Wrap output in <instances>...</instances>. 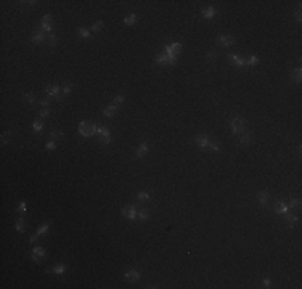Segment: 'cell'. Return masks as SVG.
Segmentation results:
<instances>
[{
    "label": "cell",
    "mask_w": 302,
    "mask_h": 289,
    "mask_svg": "<svg viewBox=\"0 0 302 289\" xmlns=\"http://www.w3.org/2000/svg\"><path fill=\"white\" fill-rule=\"evenodd\" d=\"M15 228H16V231H20V233H23L26 230V225H24V220L23 218H20V220H16V225H15Z\"/></svg>",
    "instance_id": "obj_26"
},
{
    "label": "cell",
    "mask_w": 302,
    "mask_h": 289,
    "mask_svg": "<svg viewBox=\"0 0 302 289\" xmlns=\"http://www.w3.org/2000/svg\"><path fill=\"white\" fill-rule=\"evenodd\" d=\"M16 211H18V212H20V214H24V212L27 211V209H26V202H24V201H21V202H20V206H18V209H16Z\"/></svg>",
    "instance_id": "obj_39"
},
{
    "label": "cell",
    "mask_w": 302,
    "mask_h": 289,
    "mask_svg": "<svg viewBox=\"0 0 302 289\" xmlns=\"http://www.w3.org/2000/svg\"><path fill=\"white\" fill-rule=\"evenodd\" d=\"M137 15H129L127 18H125V20H124V24H127V26H132L133 24V23H135L137 21Z\"/></svg>",
    "instance_id": "obj_27"
},
{
    "label": "cell",
    "mask_w": 302,
    "mask_h": 289,
    "mask_svg": "<svg viewBox=\"0 0 302 289\" xmlns=\"http://www.w3.org/2000/svg\"><path fill=\"white\" fill-rule=\"evenodd\" d=\"M116 111H117V106H116V105H113V103H111V105L108 106V108H106V109L103 111V114L106 116V117H113V116L116 114Z\"/></svg>",
    "instance_id": "obj_18"
},
{
    "label": "cell",
    "mask_w": 302,
    "mask_h": 289,
    "mask_svg": "<svg viewBox=\"0 0 302 289\" xmlns=\"http://www.w3.org/2000/svg\"><path fill=\"white\" fill-rule=\"evenodd\" d=\"M77 34L82 37V39H90V31L85 29V27H79L77 29Z\"/></svg>",
    "instance_id": "obj_23"
},
{
    "label": "cell",
    "mask_w": 302,
    "mask_h": 289,
    "mask_svg": "<svg viewBox=\"0 0 302 289\" xmlns=\"http://www.w3.org/2000/svg\"><path fill=\"white\" fill-rule=\"evenodd\" d=\"M98 135L101 137V141H103V144H109V143H111V133H109L108 127H100Z\"/></svg>",
    "instance_id": "obj_9"
},
{
    "label": "cell",
    "mask_w": 302,
    "mask_h": 289,
    "mask_svg": "<svg viewBox=\"0 0 302 289\" xmlns=\"http://www.w3.org/2000/svg\"><path fill=\"white\" fill-rule=\"evenodd\" d=\"M32 129H34V132H40V130L44 129V124L42 122H34L32 124Z\"/></svg>",
    "instance_id": "obj_38"
},
{
    "label": "cell",
    "mask_w": 302,
    "mask_h": 289,
    "mask_svg": "<svg viewBox=\"0 0 302 289\" xmlns=\"http://www.w3.org/2000/svg\"><path fill=\"white\" fill-rule=\"evenodd\" d=\"M90 130H92V135H98V130H100V127L96 124H92L90 125Z\"/></svg>",
    "instance_id": "obj_42"
},
{
    "label": "cell",
    "mask_w": 302,
    "mask_h": 289,
    "mask_svg": "<svg viewBox=\"0 0 302 289\" xmlns=\"http://www.w3.org/2000/svg\"><path fill=\"white\" fill-rule=\"evenodd\" d=\"M294 18H296V21H299V23H300V20H302V13H300V10H297V11L294 13Z\"/></svg>",
    "instance_id": "obj_47"
},
{
    "label": "cell",
    "mask_w": 302,
    "mask_h": 289,
    "mask_svg": "<svg viewBox=\"0 0 302 289\" xmlns=\"http://www.w3.org/2000/svg\"><path fill=\"white\" fill-rule=\"evenodd\" d=\"M39 116H40V117H47V116H50V109H48V108H44V109L39 113Z\"/></svg>",
    "instance_id": "obj_43"
},
{
    "label": "cell",
    "mask_w": 302,
    "mask_h": 289,
    "mask_svg": "<svg viewBox=\"0 0 302 289\" xmlns=\"http://www.w3.org/2000/svg\"><path fill=\"white\" fill-rule=\"evenodd\" d=\"M68 270V265H64V263H58V265H55L53 267V270H52V273H55V275H63L64 272Z\"/></svg>",
    "instance_id": "obj_19"
},
{
    "label": "cell",
    "mask_w": 302,
    "mask_h": 289,
    "mask_svg": "<svg viewBox=\"0 0 302 289\" xmlns=\"http://www.w3.org/2000/svg\"><path fill=\"white\" fill-rule=\"evenodd\" d=\"M44 40H45V34H44V31H35V32H34V35H32V42H34L35 45H39V44H42Z\"/></svg>",
    "instance_id": "obj_15"
},
{
    "label": "cell",
    "mask_w": 302,
    "mask_h": 289,
    "mask_svg": "<svg viewBox=\"0 0 302 289\" xmlns=\"http://www.w3.org/2000/svg\"><path fill=\"white\" fill-rule=\"evenodd\" d=\"M285 215L288 217V222H289L288 225H289V227H292V225H294V223H296L297 220H299V217H297V215H291L289 212H288V214H285Z\"/></svg>",
    "instance_id": "obj_29"
},
{
    "label": "cell",
    "mask_w": 302,
    "mask_h": 289,
    "mask_svg": "<svg viewBox=\"0 0 302 289\" xmlns=\"http://www.w3.org/2000/svg\"><path fill=\"white\" fill-rule=\"evenodd\" d=\"M48 228H50V223H45V225L39 227V230H37V233H35V235H37V236L44 235V233H47V231H48Z\"/></svg>",
    "instance_id": "obj_31"
},
{
    "label": "cell",
    "mask_w": 302,
    "mask_h": 289,
    "mask_svg": "<svg viewBox=\"0 0 302 289\" xmlns=\"http://www.w3.org/2000/svg\"><path fill=\"white\" fill-rule=\"evenodd\" d=\"M275 212H276V214H283V215H285V214L289 212V207H288V204H285L283 201H280V202L275 204Z\"/></svg>",
    "instance_id": "obj_14"
},
{
    "label": "cell",
    "mask_w": 302,
    "mask_h": 289,
    "mask_svg": "<svg viewBox=\"0 0 302 289\" xmlns=\"http://www.w3.org/2000/svg\"><path fill=\"white\" fill-rule=\"evenodd\" d=\"M259 56H255V55H252V56H249L248 59H246V66H255V64H259Z\"/></svg>",
    "instance_id": "obj_22"
},
{
    "label": "cell",
    "mask_w": 302,
    "mask_h": 289,
    "mask_svg": "<svg viewBox=\"0 0 302 289\" xmlns=\"http://www.w3.org/2000/svg\"><path fill=\"white\" fill-rule=\"evenodd\" d=\"M257 199H259V202H261L262 206H267L268 204V193L267 191H261V193L257 194Z\"/></svg>",
    "instance_id": "obj_20"
},
{
    "label": "cell",
    "mask_w": 302,
    "mask_h": 289,
    "mask_svg": "<svg viewBox=\"0 0 302 289\" xmlns=\"http://www.w3.org/2000/svg\"><path fill=\"white\" fill-rule=\"evenodd\" d=\"M209 148H211L212 151H215V153H219V151H220V144H219V143H215V141H209Z\"/></svg>",
    "instance_id": "obj_37"
},
{
    "label": "cell",
    "mask_w": 302,
    "mask_h": 289,
    "mask_svg": "<svg viewBox=\"0 0 302 289\" xmlns=\"http://www.w3.org/2000/svg\"><path fill=\"white\" fill-rule=\"evenodd\" d=\"M230 59H231V61H233L238 68L246 66V59H244V58H241V56H238V55H235V53H231V55H230Z\"/></svg>",
    "instance_id": "obj_16"
},
{
    "label": "cell",
    "mask_w": 302,
    "mask_h": 289,
    "mask_svg": "<svg viewBox=\"0 0 302 289\" xmlns=\"http://www.w3.org/2000/svg\"><path fill=\"white\" fill-rule=\"evenodd\" d=\"M125 101V96L124 95H117V96H114V100H113V105H116V106H120Z\"/></svg>",
    "instance_id": "obj_30"
},
{
    "label": "cell",
    "mask_w": 302,
    "mask_h": 289,
    "mask_svg": "<svg viewBox=\"0 0 302 289\" xmlns=\"http://www.w3.org/2000/svg\"><path fill=\"white\" fill-rule=\"evenodd\" d=\"M45 255H47V252H45L44 248L32 249V260H35V262H42V259H45Z\"/></svg>",
    "instance_id": "obj_8"
},
{
    "label": "cell",
    "mask_w": 302,
    "mask_h": 289,
    "mask_svg": "<svg viewBox=\"0 0 302 289\" xmlns=\"http://www.w3.org/2000/svg\"><path fill=\"white\" fill-rule=\"evenodd\" d=\"M262 287H272V281H270V279H264V281H262Z\"/></svg>",
    "instance_id": "obj_45"
},
{
    "label": "cell",
    "mask_w": 302,
    "mask_h": 289,
    "mask_svg": "<svg viewBox=\"0 0 302 289\" xmlns=\"http://www.w3.org/2000/svg\"><path fill=\"white\" fill-rule=\"evenodd\" d=\"M72 88H74V85H72V84H64V85H63V95H68V93H71V90H72Z\"/></svg>",
    "instance_id": "obj_34"
},
{
    "label": "cell",
    "mask_w": 302,
    "mask_h": 289,
    "mask_svg": "<svg viewBox=\"0 0 302 289\" xmlns=\"http://www.w3.org/2000/svg\"><path fill=\"white\" fill-rule=\"evenodd\" d=\"M47 42H48L50 47H55V45H56V42H58V39H56V35H55L53 32H50L48 37H47Z\"/></svg>",
    "instance_id": "obj_25"
},
{
    "label": "cell",
    "mask_w": 302,
    "mask_h": 289,
    "mask_svg": "<svg viewBox=\"0 0 302 289\" xmlns=\"http://www.w3.org/2000/svg\"><path fill=\"white\" fill-rule=\"evenodd\" d=\"M206 58L211 59V61H212V59H215L217 58V52H212V50H211V52H207L206 53Z\"/></svg>",
    "instance_id": "obj_41"
},
{
    "label": "cell",
    "mask_w": 302,
    "mask_h": 289,
    "mask_svg": "<svg viewBox=\"0 0 302 289\" xmlns=\"http://www.w3.org/2000/svg\"><path fill=\"white\" fill-rule=\"evenodd\" d=\"M42 29L44 31H52V24H47V23H42Z\"/></svg>",
    "instance_id": "obj_46"
},
{
    "label": "cell",
    "mask_w": 302,
    "mask_h": 289,
    "mask_svg": "<svg viewBox=\"0 0 302 289\" xmlns=\"http://www.w3.org/2000/svg\"><path fill=\"white\" fill-rule=\"evenodd\" d=\"M140 272L138 270H135V268H130V270H127V272L124 273V278L127 279V281H130V283H135V281H138L140 279Z\"/></svg>",
    "instance_id": "obj_7"
},
{
    "label": "cell",
    "mask_w": 302,
    "mask_h": 289,
    "mask_svg": "<svg viewBox=\"0 0 302 289\" xmlns=\"http://www.w3.org/2000/svg\"><path fill=\"white\" fill-rule=\"evenodd\" d=\"M215 8L214 7H206V8H203V11H201V15H203V18H206V20H212L214 16H215Z\"/></svg>",
    "instance_id": "obj_13"
},
{
    "label": "cell",
    "mask_w": 302,
    "mask_h": 289,
    "mask_svg": "<svg viewBox=\"0 0 302 289\" xmlns=\"http://www.w3.org/2000/svg\"><path fill=\"white\" fill-rule=\"evenodd\" d=\"M45 148H47V150H50V151H53L55 148H56V143H55V141H48L47 144H45Z\"/></svg>",
    "instance_id": "obj_44"
},
{
    "label": "cell",
    "mask_w": 302,
    "mask_h": 289,
    "mask_svg": "<svg viewBox=\"0 0 302 289\" xmlns=\"http://www.w3.org/2000/svg\"><path fill=\"white\" fill-rule=\"evenodd\" d=\"M37 239H39V236H37V235H32L29 241H31V243H34V241H37Z\"/></svg>",
    "instance_id": "obj_50"
},
{
    "label": "cell",
    "mask_w": 302,
    "mask_h": 289,
    "mask_svg": "<svg viewBox=\"0 0 302 289\" xmlns=\"http://www.w3.org/2000/svg\"><path fill=\"white\" fill-rule=\"evenodd\" d=\"M180 52H182V44H180V42H174V44L164 47L166 55H174V56H177V55H180Z\"/></svg>",
    "instance_id": "obj_2"
},
{
    "label": "cell",
    "mask_w": 302,
    "mask_h": 289,
    "mask_svg": "<svg viewBox=\"0 0 302 289\" xmlns=\"http://www.w3.org/2000/svg\"><path fill=\"white\" fill-rule=\"evenodd\" d=\"M39 103L44 106V108H47V106H50V100H40Z\"/></svg>",
    "instance_id": "obj_48"
},
{
    "label": "cell",
    "mask_w": 302,
    "mask_h": 289,
    "mask_svg": "<svg viewBox=\"0 0 302 289\" xmlns=\"http://www.w3.org/2000/svg\"><path fill=\"white\" fill-rule=\"evenodd\" d=\"M244 129V120L241 117H233L231 119V132L233 133H243Z\"/></svg>",
    "instance_id": "obj_5"
},
{
    "label": "cell",
    "mask_w": 302,
    "mask_h": 289,
    "mask_svg": "<svg viewBox=\"0 0 302 289\" xmlns=\"http://www.w3.org/2000/svg\"><path fill=\"white\" fill-rule=\"evenodd\" d=\"M251 141V135L249 133H243V135H241V138H239V143L241 144H248Z\"/></svg>",
    "instance_id": "obj_33"
},
{
    "label": "cell",
    "mask_w": 302,
    "mask_h": 289,
    "mask_svg": "<svg viewBox=\"0 0 302 289\" xmlns=\"http://www.w3.org/2000/svg\"><path fill=\"white\" fill-rule=\"evenodd\" d=\"M137 199H138V201H142V202H146V201H150V199H151V194L146 193V191H138V193H137Z\"/></svg>",
    "instance_id": "obj_21"
},
{
    "label": "cell",
    "mask_w": 302,
    "mask_h": 289,
    "mask_svg": "<svg viewBox=\"0 0 302 289\" xmlns=\"http://www.w3.org/2000/svg\"><path fill=\"white\" fill-rule=\"evenodd\" d=\"M122 214L129 218V220H135V218L138 217V209L135 206H130V204H129V206L122 207Z\"/></svg>",
    "instance_id": "obj_4"
},
{
    "label": "cell",
    "mask_w": 302,
    "mask_h": 289,
    "mask_svg": "<svg viewBox=\"0 0 302 289\" xmlns=\"http://www.w3.org/2000/svg\"><path fill=\"white\" fill-rule=\"evenodd\" d=\"M8 137H11V132H5L2 135V144H7L8 143Z\"/></svg>",
    "instance_id": "obj_40"
},
{
    "label": "cell",
    "mask_w": 302,
    "mask_h": 289,
    "mask_svg": "<svg viewBox=\"0 0 302 289\" xmlns=\"http://www.w3.org/2000/svg\"><path fill=\"white\" fill-rule=\"evenodd\" d=\"M178 61L177 56H174V55H166V53H159L156 56V63L157 64H175Z\"/></svg>",
    "instance_id": "obj_1"
},
{
    "label": "cell",
    "mask_w": 302,
    "mask_h": 289,
    "mask_svg": "<svg viewBox=\"0 0 302 289\" xmlns=\"http://www.w3.org/2000/svg\"><path fill=\"white\" fill-rule=\"evenodd\" d=\"M79 133H81L82 137H92L90 125H87V122H81L79 124Z\"/></svg>",
    "instance_id": "obj_12"
},
{
    "label": "cell",
    "mask_w": 302,
    "mask_h": 289,
    "mask_svg": "<svg viewBox=\"0 0 302 289\" xmlns=\"http://www.w3.org/2000/svg\"><path fill=\"white\" fill-rule=\"evenodd\" d=\"M148 150H150V146H148V143L146 141H143V143H140L138 144V148H137V151H135V156L137 157H143L148 153Z\"/></svg>",
    "instance_id": "obj_11"
},
{
    "label": "cell",
    "mask_w": 302,
    "mask_h": 289,
    "mask_svg": "<svg viewBox=\"0 0 302 289\" xmlns=\"http://www.w3.org/2000/svg\"><path fill=\"white\" fill-rule=\"evenodd\" d=\"M215 42H217L220 47H230V45L235 44V39H233L231 35H228V34H222V35H219V37L215 39Z\"/></svg>",
    "instance_id": "obj_6"
},
{
    "label": "cell",
    "mask_w": 302,
    "mask_h": 289,
    "mask_svg": "<svg viewBox=\"0 0 302 289\" xmlns=\"http://www.w3.org/2000/svg\"><path fill=\"white\" fill-rule=\"evenodd\" d=\"M103 26H105V23L100 20V21L93 23V26H92V31H93V32H100L101 29H103Z\"/></svg>",
    "instance_id": "obj_28"
},
{
    "label": "cell",
    "mask_w": 302,
    "mask_h": 289,
    "mask_svg": "<svg viewBox=\"0 0 302 289\" xmlns=\"http://www.w3.org/2000/svg\"><path fill=\"white\" fill-rule=\"evenodd\" d=\"M291 81L296 82V84H299L302 81V69L300 68H296L294 71L291 72Z\"/></svg>",
    "instance_id": "obj_17"
},
{
    "label": "cell",
    "mask_w": 302,
    "mask_h": 289,
    "mask_svg": "<svg viewBox=\"0 0 302 289\" xmlns=\"http://www.w3.org/2000/svg\"><path fill=\"white\" fill-rule=\"evenodd\" d=\"M59 92H61V87H59V85H48V87H45V93L48 95V98H55V100L61 101L63 98L58 95Z\"/></svg>",
    "instance_id": "obj_3"
},
{
    "label": "cell",
    "mask_w": 302,
    "mask_h": 289,
    "mask_svg": "<svg viewBox=\"0 0 302 289\" xmlns=\"http://www.w3.org/2000/svg\"><path fill=\"white\" fill-rule=\"evenodd\" d=\"M23 98H24L27 103H35V96L32 93H23Z\"/></svg>",
    "instance_id": "obj_32"
},
{
    "label": "cell",
    "mask_w": 302,
    "mask_h": 289,
    "mask_svg": "<svg viewBox=\"0 0 302 289\" xmlns=\"http://www.w3.org/2000/svg\"><path fill=\"white\" fill-rule=\"evenodd\" d=\"M288 207L292 209V207H300V199L296 198V199H291V202L288 204Z\"/></svg>",
    "instance_id": "obj_35"
},
{
    "label": "cell",
    "mask_w": 302,
    "mask_h": 289,
    "mask_svg": "<svg viewBox=\"0 0 302 289\" xmlns=\"http://www.w3.org/2000/svg\"><path fill=\"white\" fill-rule=\"evenodd\" d=\"M50 135H52V138H53V140H56V138H63V137H64V133H63V132H59V130H52V132H50Z\"/></svg>",
    "instance_id": "obj_36"
},
{
    "label": "cell",
    "mask_w": 302,
    "mask_h": 289,
    "mask_svg": "<svg viewBox=\"0 0 302 289\" xmlns=\"http://www.w3.org/2000/svg\"><path fill=\"white\" fill-rule=\"evenodd\" d=\"M138 218L143 220V222L148 220V218H150V212H148L146 209H140V211H138Z\"/></svg>",
    "instance_id": "obj_24"
},
{
    "label": "cell",
    "mask_w": 302,
    "mask_h": 289,
    "mask_svg": "<svg viewBox=\"0 0 302 289\" xmlns=\"http://www.w3.org/2000/svg\"><path fill=\"white\" fill-rule=\"evenodd\" d=\"M44 23L50 24V23H52V15H45V16H44Z\"/></svg>",
    "instance_id": "obj_49"
},
{
    "label": "cell",
    "mask_w": 302,
    "mask_h": 289,
    "mask_svg": "<svg viewBox=\"0 0 302 289\" xmlns=\"http://www.w3.org/2000/svg\"><path fill=\"white\" fill-rule=\"evenodd\" d=\"M194 141H196V143H198V146H199V148H203V150L209 146V138L206 137V135L198 133L196 137H194Z\"/></svg>",
    "instance_id": "obj_10"
}]
</instances>
